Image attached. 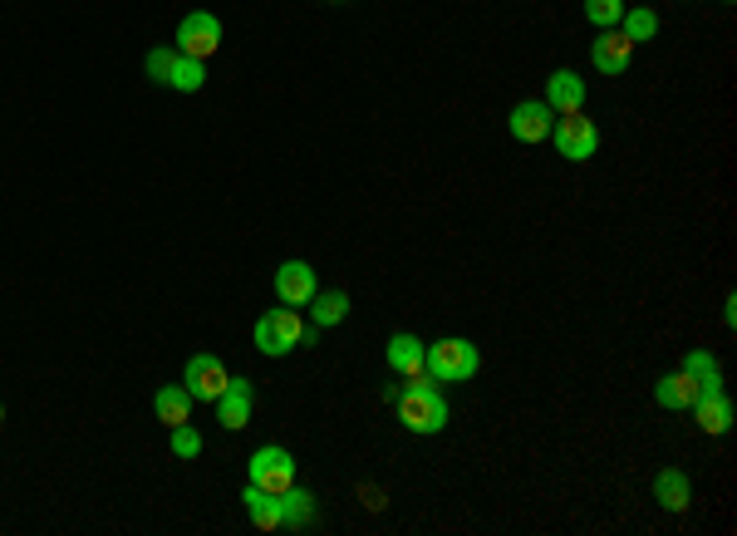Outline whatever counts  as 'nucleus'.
Segmentation results:
<instances>
[{"instance_id": "nucleus-1", "label": "nucleus", "mask_w": 737, "mask_h": 536, "mask_svg": "<svg viewBox=\"0 0 737 536\" xmlns=\"http://www.w3.org/2000/svg\"><path fill=\"white\" fill-rule=\"evenodd\" d=\"M393 408H399V418H403V428H408V433L428 438V433H442V428H448V404H442L438 384H432L428 374H413L408 384L399 389Z\"/></svg>"}, {"instance_id": "nucleus-2", "label": "nucleus", "mask_w": 737, "mask_h": 536, "mask_svg": "<svg viewBox=\"0 0 737 536\" xmlns=\"http://www.w3.org/2000/svg\"><path fill=\"white\" fill-rule=\"evenodd\" d=\"M477 369H482V349L462 335L432 340V345L423 349V374H428L432 384H467Z\"/></svg>"}, {"instance_id": "nucleus-3", "label": "nucleus", "mask_w": 737, "mask_h": 536, "mask_svg": "<svg viewBox=\"0 0 737 536\" xmlns=\"http://www.w3.org/2000/svg\"><path fill=\"white\" fill-rule=\"evenodd\" d=\"M251 340H255V349H261L265 359H281V355H290V349L305 340V315H300V310H295V306L265 310V315L255 320Z\"/></svg>"}, {"instance_id": "nucleus-4", "label": "nucleus", "mask_w": 737, "mask_h": 536, "mask_svg": "<svg viewBox=\"0 0 737 536\" xmlns=\"http://www.w3.org/2000/svg\"><path fill=\"white\" fill-rule=\"evenodd\" d=\"M550 139H556L560 158H570V163H590V158H595V148H599V129L585 119V109H580V114H560V119L550 123Z\"/></svg>"}, {"instance_id": "nucleus-5", "label": "nucleus", "mask_w": 737, "mask_h": 536, "mask_svg": "<svg viewBox=\"0 0 737 536\" xmlns=\"http://www.w3.org/2000/svg\"><path fill=\"white\" fill-rule=\"evenodd\" d=\"M246 477H251L255 487H265V492L281 497V492H290V487H295V457L285 453V448L265 443V448H255V453H251Z\"/></svg>"}, {"instance_id": "nucleus-6", "label": "nucleus", "mask_w": 737, "mask_h": 536, "mask_svg": "<svg viewBox=\"0 0 737 536\" xmlns=\"http://www.w3.org/2000/svg\"><path fill=\"white\" fill-rule=\"evenodd\" d=\"M173 50H177V55H192V60H212V55L222 50V21H216L212 11H192V15H182Z\"/></svg>"}, {"instance_id": "nucleus-7", "label": "nucleus", "mask_w": 737, "mask_h": 536, "mask_svg": "<svg viewBox=\"0 0 737 536\" xmlns=\"http://www.w3.org/2000/svg\"><path fill=\"white\" fill-rule=\"evenodd\" d=\"M231 384V374H226V365L216 355H192L187 359V394L202 398V404H216V394Z\"/></svg>"}, {"instance_id": "nucleus-8", "label": "nucleus", "mask_w": 737, "mask_h": 536, "mask_svg": "<svg viewBox=\"0 0 737 536\" xmlns=\"http://www.w3.org/2000/svg\"><path fill=\"white\" fill-rule=\"evenodd\" d=\"M314 271L305 266V261H285L281 271H275V296H281V306H310V296H314Z\"/></svg>"}, {"instance_id": "nucleus-9", "label": "nucleus", "mask_w": 737, "mask_h": 536, "mask_svg": "<svg viewBox=\"0 0 737 536\" xmlns=\"http://www.w3.org/2000/svg\"><path fill=\"white\" fill-rule=\"evenodd\" d=\"M507 123H511V139H516V143H540V139H550V104H546V99L516 104Z\"/></svg>"}, {"instance_id": "nucleus-10", "label": "nucleus", "mask_w": 737, "mask_h": 536, "mask_svg": "<svg viewBox=\"0 0 737 536\" xmlns=\"http://www.w3.org/2000/svg\"><path fill=\"white\" fill-rule=\"evenodd\" d=\"M590 60H595L599 74H625L629 60H634V45H629L625 31H599V40L590 45Z\"/></svg>"}, {"instance_id": "nucleus-11", "label": "nucleus", "mask_w": 737, "mask_h": 536, "mask_svg": "<svg viewBox=\"0 0 737 536\" xmlns=\"http://www.w3.org/2000/svg\"><path fill=\"white\" fill-rule=\"evenodd\" d=\"M216 424L222 428H246L251 424V379H231L216 394Z\"/></svg>"}, {"instance_id": "nucleus-12", "label": "nucleus", "mask_w": 737, "mask_h": 536, "mask_svg": "<svg viewBox=\"0 0 737 536\" xmlns=\"http://www.w3.org/2000/svg\"><path fill=\"white\" fill-rule=\"evenodd\" d=\"M546 104L550 114H580L585 109V80L575 70H556L546 80Z\"/></svg>"}, {"instance_id": "nucleus-13", "label": "nucleus", "mask_w": 737, "mask_h": 536, "mask_svg": "<svg viewBox=\"0 0 737 536\" xmlns=\"http://www.w3.org/2000/svg\"><path fill=\"white\" fill-rule=\"evenodd\" d=\"M693 418H698V428L703 433H713V438H723V433H733V398L717 389V394H698L693 398Z\"/></svg>"}, {"instance_id": "nucleus-14", "label": "nucleus", "mask_w": 737, "mask_h": 536, "mask_svg": "<svg viewBox=\"0 0 737 536\" xmlns=\"http://www.w3.org/2000/svg\"><path fill=\"white\" fill-rule=\"evenodd\" d=\"M698 394H703V384H698L688 369H674V374H664L654 384V404L658 408H693Z\"/></svg>"}, {"instance_id": "nucleus-15", "label": "nucleus", "mask_w": 737, "mask_h": 536, "mask_svg": "<svg viewBox=\"0 0 737 536\" xmlns=\"http://www.w3.org/2000/svg\"><path fill=\"white\" fill-rule=\"evenodd\" d=\"M654 497L664 512H688V502H693V483H688L683 467H664V473L654 477Z\"/></svg>"}, {"instance_id": "nucleus-16", "label": "nucleus", "mask_w": 737, "mask_h": 536, "mask_svg": "<svg viewBox=\"0 0 737 536\" xmlns=\"http://www.w3.org/2000/svg\"><path fill=\"white\" fill-rule=\"evenodd\" d=\"M192 404L197 398L187 394V384H167L153 394V414H157V424H167V428L187 424V418H192Z\"/></svg>"}, {"instance_id": "nucleus-17", "label": "nucleus", "mask_w": 737, "mask_h": 536, "mask_svg": "<svg viewBox=\"0 0 737 536\" xmlns=\"http://www.w3.org/2000/svg\"><path fill=\"white\" fill-rule=\"evenodd\" d=\"M423 349H428V345H423V340L418 335H393L389 340V349H383V359H389V369H393V374H423Z\"/></svg>"}, {"instance_id": "nucleus-18", "label": "nucleus", "mask_w": 737, "mask_h": 536, "mask_svg": "<svg viewBox=\"0 0 737 536\" xmlns=\"http://www.w3.org/2000/svg\"><path fill=\"white\" fill-rule=\"evenodd\" d=\"M314 492H305L300 483L290 487V492H281V526H290V532H305V526H314Z\"/></svg>"}, {"instance_id": "nucleus-19", "label": "nucleus", "mask_w": 737, "mask_h": 536, "mask_svg": "<svg viewBox=\"0 0 737 536\" xmlns=\"http://www.w3.org/2000/svg\"><path fill=\"white\" fill-rule=\"evenodd\" d=\"M241 507H246V512H251V522L261 526V532H275V526H281V497H275V492H265V487L246 483V492H241Z\"/></svg>"}, {"instance_id": "nucleus-20", "label": "nucleus", "mask_w": 737, "mask_h": 536, "mask_svg": "<svg viewBox=\"0 0 737 536\" xmlns=\"http://www.w3.org/2000/svg\"><path fill=\"white\" fill-rule=\"evenodd\" d=\"M310 310H314V325H320V330H334L344 315H349V290H314V296H310Z\"/></svg>"}, {"instance_id": "nucleus-21", "label": "nucleus", "mask_w": 737, "mask_h": 536, "mask_svg": "<svg viewBox=\"0 0 737 536\" xmlns=\"http://www.w3.org/2000/svg\"><path fill=\"white\" fill-rule=\"evenodd\" d=\"M683 369L698 379V384H703V394H717V389H723V369H717V355H708V349H688Z\"/></svg>"}, {"instance_id": "nucleus-22", "label": "nucleus", "mask_w": 737, "mask_h": 536, "mask_svg": "<svg viewBox=\"0 0 737 536\" xmlns=\"http://www.w3.org/2000/svg\"><path fill=\"white\" fill-rule=\"evenodd\" d=\"M173 90H182V94H197L206 84V60H192V55H177V64H173Z\"/></svg>"}, {"instance_id": "nucleus-23", "label": "nucleus", "mask_w": 737, "mask_h": 536, "mask_svg": "<svg viewBox=\"0 0 737 536\" xmlns=\"http://www.w3.org/2000/svg\"><path fill=\"white\" fill-rule=\"evenodd\" d=\"M619 31L629 35V45H644V40H654L658 35V15L644 11V5H639V11H625L619 15Z\"/></svg>"}, {"instance_id": "nucleus-24", "label": "nucleus", "mask_w": 737, "mask_h": 536, "mask_svg": "<svg viewBox=\"0 0 737 536\" xmlns=\"http://www.w3.org/2000/svg\"><path fill=\"white\" fill-rule=\"evenodd\" d=\"M619 15H625V0H585V21L595 31H615Z\"/></svg>"}, {"instance_id": "nucleus-25", "label": "nucleus", "mask_w": 737, "mask_h": 536, "mask_svg": "<svg viewBox=\"0 0 737 536\" xmlns=\"http://www.w3.org/2000/svg\"><path fill=\"white\" fill-rule=\"evenodd\" d=\"M147 80L153 84H167L173 80V64H177V50H163V45H157V50H147Z\"/></svg>"}, {"instance_id": "nucleus-26", "label": "nucleus", "mask_w": 737, "mask_h": 536, "mask_svg": "<svg viewBox=\"0 0 737 536\" xmlns=\"http://www.w3.org/2000/svg\"><path fill=\"white\" fill-rule=\"evenodd\" d=\"M173 453L177 457H197V453H202V433H197L192 424H177L173 428Z\"/></svg>"}, {"instance_id": "nucleus-27", "label": "nucleus", "mask_w": 737, "mask_h": 536, "mask_svg": "<svg viewBox=\"0 0 737 536\" xmlns=\"http://www.w3.org/2000/svg\"><path fill=\"white\" fill-rule=\"evenodd\" d=\"M723 320H727V325H737V296H727V306H723Z\"/></svg>"}, {"instance_id": "nucleus-28", "label": "nucleus", "mask_w": 737, "mask_h": 536, "mask_svg": "<svg viewBox=\"0 0 737 536\" xmlns=\"http://www.w3.org/2000/svg\"><path fill=\"white\" fill-rule=\"evenodd\" d=\"M0 418H5V408H0Z\"/></svg>"}, {"instance_id": "nucleus-29", "label": "nucleus", "mask_w": 737, "mask_h": 536, "mask_svg": "<svg viewBox=\"0 0 737 536\" xmlns=\"http://www.w3.org/2000/svg\"><path fill=\"white\" fill-rule=\"evenodd\" d=\"M727 5H733V0H727Z\"/></svg>"}]
</instances>
